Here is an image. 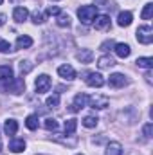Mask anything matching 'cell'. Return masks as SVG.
I'll return each mask as SVG.
<instances>
[{"mask_svg": "<svg viewBox=\"0 0 153 155\" xmlns=\"http://www.w3.org/2000/svg\"><path fill=\"white\" fill-rule=\"evenodd\" d=\"M4 132H5V135H15L18 132V123L15 119H7L4 124Z\"/></svg>", "mask_w": 153, "mask_h": 155, "instance_id": "2e32d148", "label": "cell"}, {"mask_svg": "<svg viewBox=\"0 0 153 155\" xmlns=\"http://www.w3.org/2000/svg\"><path fill=\"white\" fill-rule=\"evenodd\" d=\"M33 22H34V24H43V22H45V16H43L40 11H34V13H33Z\"/></svg>", "mask_w": 153, "mask_h": 155, "instance_id": "f546056e", "label": "cell"}, {"mask_svg": "<svg viewBox=\"0 0 153 155\" xmlns=\"http://www.w3.org/2000/svg\"><path fill=\"white\" fill-rule=\"evenodd\" d=\"M77 60H79L81 63H90V61L94 60V52H92L90 49H81V51L77 52Z\"/></svg>", "mask_w": 153, "mask_h": 155, "instance_id": "9a60e30c", "label": "cell"}, {"mask_svg": "<svg viewBox=\"0 0 153 155\" xmlns=\"http://www.w3.org/2000/svg\"><path fill=\"white\" fill-rule=\"evenodd\" d=\"M97 16V5H81L77 9V18L81 20V24L88 25L94 22V18Z\"/></svg>", "mask_w": 153, "mask_h": 155, "instance_id": "6da1fadb", "label": "cell"}, {"mask_svg": "<svg viewBox=\"0 0 153 155\" xmlns=\"http://www.w3.org/2000/svg\"><path fill=\"white\" fill-rule=\"evenodd\" d=\"M114 51H115V54H117L119 58H128V56L132 54V49H130L128 43H117Z\"/></svg>", "mask_w": 153, "mask_h": 155, "instance_id": "4fadbf2b", "label": "cell"}, {"mask_svg": "<svg viewBox=\"0 0 153 155\" xmlns=\"http://www.w3.org/2000/svg\"><path fill=\"white\" fill-rule=\"evenodd\" d=\"M0 152H2V141H0Z\"/></svg>", "mask_w": 153, "mask_h": 155, "instance_id": "8d00e7d4", "label": "cell"}, {"mask_svg": "<svg viewBox=\"0 0 153 155\" xmlns=\"http://www.w3.org/2000/svg\"><path fill=\"white\" fill-rule=\"evenodd\" d=\"M31 71H33V63L31 61H20V72H22V76L27 74V72H31Z\"/></svg>", "mask_w": 153, "mask_h": 155, "instance_id": "4316f807", "label": "cell"}, {"mask_svg": "<svg viewBox=\"0 0 153 155\" xmlns=\"http://www.w3.org/2000/svg\"><path fill=\"white\" fill-rule=\"evenodd\" d=\"M77 128V119H67L65 121V134H74Z\"/></svg>", "mask_w": 153, "mask_h": 155, "instance_id": "cb8c5ba5", "label": "cell"}, {"mask_svg": "<svg viewBox=\"0 0 153 155\" xmlns=\"http://www.w3.org/2000/svg\"><path fill=\"white\" fill-rule=\"evenodd\" d=\"M97 65H99V69H110V67L115 65V60L110 58V56H101L97 60Z\"/></svg>", "mask_w": 153, "mask_h": 155, "instance_id": "d6986e66", "label": "cell"}, {"mask_svg": "<svg viewBox=\"0 0 153 155\" xmlns=\"http://www.w3.org/2000/svg\"><path fill=\"white\" fill-rule=\"evenodd\" d=\"M2 2H4V0H0V4H2Z\"/></svg>", "mask_w": 153, "mask_h": 155, "instance_id": "74e56055", "label": "cell"}, {"mask_svg": "<svg viewBox=\"0 0 153 155\" xmlns=\"http://www.w3.org/2000/svg\"><path fill=\"white\" fill-rule=\"evenodd\" d=\"M94 25L96 29H108L110 27V16L108 15H99L94 18Z\"/></svg>", "mask_w": 153, "mask_h": 155, "instance_id": "30bf717a", "label": "cell"}, {"mask_svg": "<svg viewBox=\"0 0 153 155\" xmlns=\"http://www.w3.org/2000/svg\"><path fill=\"white\" fill-rule=\"evenodd\" d=\"M60 13H61V11H60V7H56V5H54V7L50 5V7L47 9V15H54V16H58Z\"/></svg>", "mask_w": 153, "mask_h": 155, "instance_id": "836d02e7", "label": "cell"}, {"mask_svg": "<svg viewBox=\"0 0 153 155\" xmlns=\"http://www.w3.org/2000/svg\"><path fill=\"white\" fill-rule=\"evenodd\" d=\"M4 88L13 92V94H22L25 90V81H24V78H13V79L4 83Z\"/></svg>", "mask_w": 153, "mask_h": 155, "instance_id": "7a4b0ae2", "label": "cell"}, {"mask_svg": "<svg viewBox=\"0 0 153 155\" xmlns=\"http://www.w3.org/2000/svg\"><path fill=\"white\" fill-rule=\"evenodd\" d=\"M4 24H5V15H2V13H0V27H2Z\"/></svg>", "mask_w": 153, "mask_h": 155, "instance_id": "e575fe53", "label": "cell"}, {"mask_svg": "<svg viewBox=\"0 0 153 155\" xmlns=\"http://www.w3.org/2000/svg\"><path fill=\"white\" fill-rule=\"evenodd\" d=\"M106 155H122V146L119 143H108L106 146Z\"/></svg>", "mask_w": 153, "mask_h": 155, "instance_id": "ffe728a7", "label": "cell"}, {"mask_svg": "<svg viewBox=\"0 0 153 155\" xmlns=\"http://www.w3.org/2000/svg\"><path fill=\"white\" fill-rule=\"evenodd\" d=\"M146 79H148V83H151V72H148V74H146Z\"/></svg>", "mask_w": 153, "mask_h": 155, "instance_id": "d590c367", "label": "cell"}, {"mask_svg": "<svg viewBox=\"0 0 153 155\" xmlns=\"http://www.w3.org/2000/svg\"><path fill=\"white\" fill-rule=\"evenodd\" d=\"M112 47H115V43L112 40H108V41H105V43H101V51H110Z\"/></svg>", "mask_w": 153, "mask_h": 155, "instance_id": "d6a6232c", "label": "cell"}, {"mask_svg": "<svg viewBox=\"0 0 153 155\" xmlns=\"http://www.w3.org/2000/svg\"><path fill=\"white\" fill-rule=\"evenodd\" d=\"M151 132H153V124L148 123V124L144 126V139H151Z\"/></svg>", "mask_w": 153, "mask_h": 155, "instance_id": "1f68e13d", "label": "cell"}, {"mask_svg": "<svg viewBox=\"0 0 153 155\" xmlns=\"http://www.w3.org/2000/svg\"><path fill=\"white\" fill-rule=\"evenodd\" d=\"M25 126H27L29 130H36V128H38V116H34V114L27 116V119H25Z\"/></svg>", "mask_w": 153, "mask_h": 155, "instance_id": "7402d4cb", "label": "cell"}, {"mask_svg": "<svg viewBox=\"0 0 153 155\" xmlns=\"http://www.w3.org/2000/svg\"><path fill=\"white\" fill-rule=\"evenodd\" d=\"M108 83H110V87H114V88H121V87H126L130 81H128V78L124 76V74L115 72V74H112V76H110Z\"/></svg>", "mask_w": 153, "mask_h": 155, "instance_id": "8992f818", "label": "cell"}, {"mask_svg": "<svg viewBox=\"0 0 153 155\" xmlns=\"http://www.w3.org/2000/svg\"><path fill=\"white\" fill-rule=\"evenodd\" d=\"M56 24H58L60 27H69V25H70V16H69V15H65V13H60V15H58Z\"/></svg>", "mask_w": 153, "mask_h": 155, "instance_id": "44dd1931", "label": "cell"}, {"mask_svg": "<svg viewBox=\"0 0 153 155\" xmlns=\"http://www.w3.org/2000/svg\"><path fill=\"white\" fill-rule=\"evenodd\" d=\"M27 16H29V11H27L25 7H15V11H13V18H15V22L22 24V22L27 20Z\"/></svg>", "mask_w": 153, "mask_h": 155, "instance_id": "8fae6325", "label": "cell"}, {"mask_svg": "<svg viewBox=\"0 0 153 155\" xmlns=\"http://www.w3.org/2000/svg\"><path fill=\"white\" fill-rule=\"evenodd\" d=\"M139 67H144V69H151L153 67V58H137L135 61Z\"/></svg>", "mask_w": 153, "mask_h": 155, "instance_id": "484cf974", "label": "cell"}, {"mask_svg": "<svg viewBox=\"0 0 153 155\" xmlns=\"http://www.w3.org/2000/svg\"><path fill=\"white\" fill-rule=\"evenodd\" d=\"M141 16H142V20H150V18L153 16V4H151V2H148V4L144 5V9H142Z\"/></svg>", "mask_w": 153, "mask_h": 155, "instance_id": "d4e9b609", "label": "cell"}, {"mask_svg": "<svg viewBox=\"0 0 153 155\" xmlns=\"http://www.w3.org/2000/svg\"><path fill=\"white\" fill-rule=\"evenodd\" d=\"M88 101H90L92 108H106L108 107V97H105V96H94V97H88Z\"/></svg>", "mask_w": 153, "mask_h": 155, "instance_id": "9c48e42d", "label": "cell"}, {"mask_svg": "<svg viewBox=\"0 0 153 155\" xmlns=\"http://www.w3.org/2000/svg\"><path fill=\"white\" fill-rule=\"evenodd\" d=\"M135 35H137V41H141L144 45H150L153 41V29L150 25H141Z\"/></svg>", "mask_w": 153, "mask_h": 155, "instance_id": "3957f363", "label": "cell"}, {"mask_svg": "<svg viewBox=\"0 0 153 155\" xmlns=\"http://www.w3.org/2000/svg\"><path fill=\"white\" fill-rule=\"evenodd\" d=\"M13 78H15V72H13L11 65H0V79L4 83L9 81V79H13Z\"/></svg>", "mask_w": 153, "mask_h": 155, "instance_id": "5bb4252c", "label": "cell"}, {"mask_svg": "<svg viewBox=\"0 0 153 155\" xmlns=\"http://www.w3.org/2000/svg\"><path fill=\"white\" fill-rule=\"evenodd\" d=\"M34 87H36V92H38V94H45V92L50 88V78L47 76V74H41V76H38V78H36Z\"/></svg>", "mask_w": 153, "mask_h": 155, "instance_id": "5b68a950", "label": "cell"}, {"mask_svg": "<svg viewBox=\"0 0 153 155\" xmlns=\"http://www.w3.org/2000/svg\"><path fill=\"white\" fill-rule=\"evenodd\" d=\"M31 45H33V38L27 35H22L16 38V49H29Z\"/></svg>", "mask_w": 153, "mask_h": 155, "instance_id": "ac0fdd59", "label": "cell"}, {"mask_svg": "<svg viewBox=\"0 0 153 155\" xmlns=\"http://www.w3.org/2000/svg\"><path fill=\"white\" fill-rule=\"evenodd\" d=\"M58 74L63 78V79H67V81L76 79V71H74L70 65H61V67H58Z\"/></svg>", "mask_w": 153, "mask_h": 155, "instance_id": "ba28073f", "label": "cell"}, {"mask_svg": "<svg viewBox=\"0 0 153 155\" xmlns=\"http://www.w3.org/2000/svg\"><path fill=\"white\" fill-rule=\"evenodd\" d=\"M97 121H99V119L96 116H86L81 123H83V126H86V128H96V126H97Z\"/></svg>", "mask_w": 153, "mask_h": 155, "instance_id": "603a6c76", "label": "cell"}, {"mask_svg": "<svg viewBox=\"0 0 153 155\" xmlns=\"http://www.w3.org/2000/svg\"><path fill=\"white\" fill-rule=\"evenodd\" d=\"M86 103H88V96L81 92V94H77L76 97H74V103L70 105V110H72V112H79L81 108L86 107Z\"/></svg>", "mask_w": 153, "mask_h": 155, "instance_id": "52a82bcc", "label": "cell"}, {"mask_svg": "<svg viewBox=\"0 0 153 155\" xmlns=\"http://www.w3.org/2000/svg\"><path fill=\"white\" fill-rule=\"evenodd\" d=\"M9 51H13V49H11V43L0 38V52H9Z\"/></svg>", "mask_w": 153, "mask_h": 155, "instance_id": "4dcf8cb0", "label": "cell"}, {"mask_svg": "<svg viewBox=\"0 0 153 155\" xmlns=\"http://www.w3.org/2000/svg\"><path fill=\"white\" fill-rule=\"evenodd\" d=\"M132 20H133V15H132L130 11H122V13H119V16H117V24H119L121 27H128V25L132 24Z\"/></svg>", "mask_w": 153, "mask_h": 155, "instance_id": "7c38bea8", "label": "cell"}, {"mask_svg": "<svg viewBox=\"0 0 153 155\" xmlns=\"http://www.w3.org/2000/svg\"><path fill=\"white\" fill-rule=\"evenodd\" d=\"M79 155H81V153H79Z\"/></svg>", "mask_w": 153, "mask_h": 155, "instance_id": "f35d334b", "label": "cell"}, {"mask_svg": "<svg viewBox=\"0 0 153 155\" xmlns=\"http://www.w3.org/2000/svg\"><path fill=\"white\" fill-rule=\"evenodd\" d=\"M9 150L15 152V153L24 152V150H25V141H24V139H13V141L9 143Z\"/></svg>", "mask_w": 153, "mask_h": 155, "instance_id": "e0dca14e", "label": "cell"}, {"mask_svg": "<svg viewBox=\"0 0 153 155\" xmlns=\"http://www.w3.org/2000/svg\"><path fill=\"white\" fill-rule=\"evenodd\" d=\"M60 105V96L58 94H52L49 99H47V107H50V108H56Z\"/></svg>", "mask_w": 153, "mask_h": 155, "instance_id": "83f0119b", "label": "cell"}, {"mask_svg": "<svg viewBox=\"0 0 153 155\" xmlns=\"http://www.w3.org/2000/svg\"><path fill=\"white\" fill-rule=\"evenodd\" d=\"M43 126H45L47 130H52V132H54V130L58 128V121H56V119H50V117H49V119H45Z\"/></svg>", "mask_w": 153, "mask_h": 155, "instance_id": "f1b7e54d", "label": "cell"}, {"mask_svg": "<svg viewBox=\"0 0 153 155\" xmlns=\"http://www.w3.org/2000/svg\"><path fill=\"white\" fill-rule=\"evenodd\" d=\"M85 83L88 87H94V88H101L105 85V78L101 76L99 72H88L85 78Z\"/></svg>", "mask_w": 153, "mask_h": 155, "instance_id": "277c9868", "label": "cell"}]
</instances>
